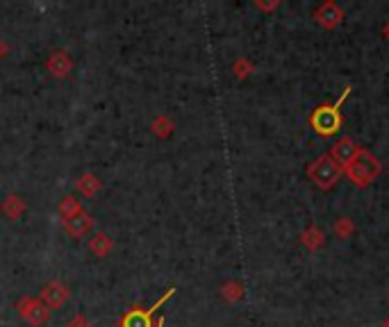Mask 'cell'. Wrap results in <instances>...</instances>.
I'll list each match as a JSON object with an SVG mask.
<instances>
[{
    "label": "cell",
    "mask_w": 389,
    "mask_h": 327,
    "mask_svg": "<svg viewBox=\"0 0 389 327\" xmlns=\"http://www.w3.org/2000/svg\"><path fill=\"white\" fill-rule=\"evenodd\" d=\"M348 91H351V86H346L344 93H341V98L335 102V105H321L312 111V116H309V125L314 127L316 134H321V137H330V134H335L341 123H344V118H341V102L348 98Z\"/></svg>",
    "instance_id": "cell-1"
},
{
    "label": "cell",
    "mask_w": 389,
    "mask_h": 327,
    "mask_svg": "<svg viewBox=\"0 0 389 327\" xmlns=\"http://www.w3.org/2000/svg\"><path fill=\"white\" fill-rule=\"evenodd\" d=\"M380 171H383V164H380V159L373 157L369 150H360L353 162L346 166L348 180H351L355 187H362V189L369 187L380 175Z\"/></svg>",
    "instance_id": "cell-2"
},
{
    "label": "cell",
    "mask_w": 389,
    "mask_h": 327,
    "mask_svg": "<svg viewBox=\"0 0 389 327\" xmlns=\"http://www.w3.org/2000/svg\"><path fill=\"white\" fill-rule=\"evenodd\" d=\"M307 178L312 180L314 187H319L321 191L332 189L341 178V166L330 155H321L319 159H314L312 164L307 166Z\"/></svg>",
    "instance_id": "cell-3"
},
{
    "label": "cell",
    "mask_w": 389,
    "mask_h": 327,
    "mask_svg": "<svg viewBox=\"0 0 389 327\" xmlns=\"http://www.w3.org/2000/svg\"><path fill=\"white\" fill-rule=\"evenodd\" d=\"M17 312L30 327H44L51 318V309L46 307L39 298H30V296L19 298Z\"/></svg>",
    "instance_id": "cell-4"
},
{
    "label": "cell",
    "mask_w": 389,
    "mask_h": 327,
    "mask_svg": "<svg viewBox=\"0 0 389 327\" xmlns=\"http://www.w3.org/2000/svg\"><path fill=\"white\" fill-rule=\"evenodd\" d=\"M173 293H176V289H169L160 300L155 302L153 307H148V309H141V307L130 309V312L123 316L121 327H155V325H153V314L164 305L166 300H169V298L173 296Z\"/></svg>",
    "instance_id": "cell-5"
},
{
    "label": "cell",
    "mask_w": 389,
    "mask_h": 327,
    "mask_svg": "<svg viewBox=\"0 0 389 327\" xmlns=\"http://www.w3.org/2000/svg\"><path fill=\"white\" fill-rule=\"evenodd\" d=\"M69 296H71L69 286L64 282H60V280H53L42 289V298H39V300H42L48 309H62L66 305Z\"/></svg>",
    "instance_id": "cell-6"
},
{
    "label": "cell",
    "mask_w": 389,
    "mask_h": 327,
    "mask_svg": "<svg viewBox=\"0 0 389 327\" xmlns=\"http://www.w3.org/2000/svg\"><path fill=\"white\" fill-rule=\"evenodd\" d=\"M357 153H360V146H357V143L353 139H348V137L339 139L335 146L330 148V157L335 159L337 166H341V169H346V166L357 157Z\"/></svg>",
    "instance_id": "cell-7"
},
{
    "label": "cell",
    "mask_w": 389,
    "mask_h": 327,
    "mask_svg": "<svg viewBox=\"0 0 389 327\" xmlns=\"http://www.w3.org/2000/svg\"><path fill=\"white\" fill-rule=\"evenodd\" d=\"M314 21L319 23L321 28L332 30L344 21V10H341L337 3H323L319 10L314 12Z\"/></svg>",
    "instance_id": "cell-8"
},
{
    "label": "cell",
    "mask_w": 389,
    "mask_h": 327,
    "mask_svg": "<svg viewBox=\"0 0 389 327\" xmlns=\"http://www.w3.org/2000/svg\"><path fill=\"white\" fill-rule=\"evenodd\" d=\"M46 68H48V73L55 77H66L71 71H73V59L69 57V53L64 50H55L48 59H46Z\"/></svg>",
    "instance_id": "cell-9"
},
{
    "label": "cell",
    "mask_w": 389,
    "mask_h": 327,
    "mask_svg": "<svg viewBox=\"0 0 389 327\" xmlns=\"http://www.w3.org/2000/svg\"><path fill=\"white\" fill-rule=\"evenodd\" d=\"M91 227H93V216L84 209L78 214V216H73L71 221L64 223V232L73 239H82L84 234H89Z\"/></svg>",
    "instance_id": "cell-10"
},
{
    "label": "cell",
    "mask_w": 389,
    "mask_h": 327,
    "mask_svg": "<svg viewBox=\"0 0 389 327\" xmlns=\"http://www.w3.org/2000/svg\"><path fill=\"white\" fill-rule=\"evenodd\" d=\"M0 212H3L10 221H19L23 214H26V200L17 194H10L3 200V205H0Z\"/></svg>",
    "instance_id": "cell-11"
},
{
    "label": "cell",
    "mask_w": 389,
    "mask_h": 327,
    "mask_svg": "<svg viewBox=\"0 0 389 327\" xmlns=\"http://www.w3.org/2000/svg\"><path fill=\"white\" fill-rule=\"evenodd\" d=\"M75 187H78V191H80L84 198H93L100 191V180L93 173H84V175H80V178H78Z\"/></svg>",
    "instance_id": "cell-12"
},
{
    "label": "cell",
    "mask_w": 389,
    "mask_h": 327,
    "mask_svg": "<svg viewBox=\"0 0 389 327\" xmlns=\"http://www.w3.org/2000/svg\"><path fill=\"white\" fill-rule=\"evenodd\" d=\"M112 248H114V241L105 232H98L89 241V252H93L96 257H107V254L112 252Z\"/></svg>",
    "instance_id": "cell-13"
},
{
    "label": "cell",
    "mask_w": 389,
    "mask_h": 327,
    "mask_svg": "<svg viewBox=\"0 0 389 327\" xmlns=\"http://www.w3.org/2000/svg\"><path fill=\"white\" fill-rule=\"evenodd\" d=\"M150 130H153L157 139H169L173 130H176V123H173L169 116H155L153 123H150Z\"/></svg>",
    "instance_id": "cell-14"
},
{
    "label": "cell",
    "mask_w": 389,
    "mask_h": 327,
    "mask_svg": "<svg viewBox=\"0 0 389 327\" xmlns=\"http://www.w3.org/2000/svg\"><path fill=\"white\" fill-rule=\"evenodd\" d=\"M82 212V205L80 200H75L73 196H66V198H62V203H60V216L62 221H71L73 216H78V214Z\"/></svg>",
    "instance_id": "cell-15"
},
{
    "label": "cell",
    "mask_w": 389,
    "mask_h": 327,
    "mask_svg": "<svg viewBox=\"0 0 389 327\" xmlns=\"http://www.w3.org/2000/svg\"><path fill=\"white\" fill-rule=\"evenodd\" d=\"M300 241H303L309 250H314V248H319L321 241H323V232L319 227H309L307 232H303V236H300Z\"/></svg>",
    "instance_id": "cell-16"
},
{
    "label": "cell",
    "mask_w": 389,
    "mask_h": 327,
    "mask_svg": "<svg viewBox=\"0 0 389 327\" xmlns=\"http://www.w3.org/2000/svg\"><path fill=\"white\" fill-rule=\"evenodd\" d=\"M221 296H224L228 302H237V300H242L244 289L239 282H228V284H224V289H221Z\"/></svg>",
    "instance_id": "cell-17"
},
{
    "label": "cell",
    "mask_w": 389,
    "mask_h": 327,
    "mask_svg": "<svg viewBox=\"0 0 389 327\" xmlns=\"http://www.w3.org/2000/svg\"><path fill=\"white\" fill-rule=\"evenodd\" d=\"M335 232H337L341 239H348V236H351V232H353V223L348 221V218H339V221L335 223Z\"/></svg>",
    "instance_id": "cell-18"
},
{
    "label": "cell",
    "mask_w": 389,
    "mask_h": 327,
    "mask_svg": "<svg viewBox=\"0 0 389 327\" xmlns=\"http://www.w3.org/2000/svg\"><path fill=\"white\" fill-rule=\"evenodd\" d=\"M251 62H246V59H239V62H237L235 64V75L237 77H246V75H248L251 73Z\"/></svg>",
    "instance_id": "cell-19"
},
{
    "label": "cell",
    "mask_w": 389,
    "mask_h": 327,
    "mask_svg": "<svg viewBox=\"0 0 389 327\" xmlns=\"http://www.w3.org/2000/svg\"><path fill=\"white\" fill-rule=\"evenodd\" d=\"M66 327H91V325H89V318H87L84 314H75V316L66 323Z\"/></svg>",
    "instance_id": "cell-20"
},
{
    "label": "cell",
    "mask_w": 389,
    "mask_h": 327,
    "mask_svg": "<svg viewBox=\"0 0 389 327\" xmlns=\"http://www.w3.org/2000/svg\"><path fill=\"white\" fill-rule=\"evenodd\" d=\"M7 55H10V46H7L3 39H0V59L7 57Z\"/></svg>",
    "instance_id": "cell-21"
},
{
    "label": "cell",
    "mask_w": 389,
    "mask_h": 327,
    "mask_svg": "<svg viewBox=\"0 0 389 327\" xmlns=\"http://www.w3.org/2000/svg\"><path fill=\"white\" fill-rule=\"evenodd\" d=\"M385 39H387V41H389V23H387V26H385Z\"/></svg>",
    "instance_id": "cell-22"
},
{
    "label": "cell",
    "mask_w": 389,
    "mask_h": 327,
    "mask_svg": "<svg viewBox=\"0 0 389 327\" xmlns=\"http://www.w3.org/2000/svg\"><path fill=\"white\" fill-rule=\"evenodd\" d=\"M164 325V318H157V325L155 327H162Z\"/></svg>",
    "instance_id": "cell-23"
},
{
    "label": "cell",
    "mask_w": 389,
    "mask_h": 327,
    "mask_svg": "<svg viewBox=\"0 0 389 327\" xmlns=\"http://www.w3.org/2000/svg\"><path fill=\"white\" fill-rule=\"evenodd\" d=\"M383 327H389V318H387V321L383 323Z\"/></svg>",
    "instance_id": "cell-24"
}]
</instances>
